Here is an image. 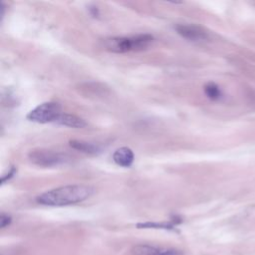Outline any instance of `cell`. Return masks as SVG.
I'll return each mask as SVG.
<instances>
[{"instance_id":"cell-1","label":"cell","mask_w":255,"mask_h":255,"mask_svg":"<svg viewBox=\"0 0 255 255\" xmlns=\"http://www.w3.org/2000/svg\"><path fill=\"white\" fill-rule=\"evenodd\" d=\"M94 192L91 186L84 184H72L60 186L40 194L36 199L42 205L66 206L79 203L89 198Z\"/></svg>"},{"instance_id":"cell-2","label":"cell","mask_w":255,"mask_h":255,"mask_svg":"<svg viewBox=\"0 0 255 255\" xmlns=\"http://www.w3.org/2000/svg\"><path fill=\"white\" fill-rule=\"evenodd\" d=\"M153 40V36L149 34H139L131 37H113L104 40V48L113 53L138 52L147 49Z\"/></svg>"},{"instance_id":"cell-3","label":"cell","mask_w":255,"mask_h":255,"mask_svg":"<svg viewBox=\"0 0 255 255\" xmlns=\"http://www.w3.org/2000/svg\"><path fill=\"white\" fill-rule=\"evenodd\" d=\"M29 159L36 165L43 167H52L69 162L71 160V157L67 153L38 148L33 149L29 152Z\"/></svg>"},{"instance_id":"cell-4","label":"cell","mask_w":255,"mask_h":255,"mask_svg":"<svg viewBox=\"0 0 255 255\" xmlns=\"http://www.w3.org/2000/svg\"><path fill=\"white\" fill-rule=\"evenodd\" d=\"M62 114V108L59 103L56 102H46L40 104L35 109L29 112L27 119L35 123H51L56 122L60 115Z\"/></svg>"},{"instance_id":"cell-5","label":"cell","mask_w":255,"mask_h":255,"mask_svg":"<svg viewBox=\"0 0 255 255\" xmlns=\"http://www.w3.org/2000/svg\"><path fill=\"white\" fill-rule=\"evenodd\" d=\"M134 255H183L181 250L148 244H139L132 248Z\"/></svg>"},{"instance_id":"cell-6","label":"cell","mask_w":255,"mask_h":255,"mask_svg":"<svg viewBox=\"0 0 255 255\" xmlns=\"http://www.w3.org/2000/svg\"><path fill=\"white\" fill-rule=\"evenodd\" d=\"M175 30L182 38L189 41H201L207 39L208 37L206 31L196 25L179 24L175 26Z\"/></svg>"},{"instance_id":"cell-7","label":"cell","mask_w":255,"mask_h":255,"mask_svg":"<svg viewBox=\"0 0 255 255\" xmlns=\"http://www.w3.org/2000/svg\"><path fill=\"white\" fill-rule=\"evenodd\" d=\"M114 161L123 167H129L133 163L134 154L133 151L127 146L118 148L113 154Z\"/></svg>"},{"instance_id":"cell-8","label":"cell","mask_w":255,"mask_h":255,"mask_svg":"<svg viewBox=\"0 0 255 255\" xmlns=\"http://www.w3.org/2000/svg\"><path fill=\"white\" fill-rule=\"evenodd\" d=\"M57 124L63 125L70 128H82L87 126V123L80 117L71 115V114H61L58 120L56 121Z\"/></svg>"},{"instance_id":"cell-9","label":"cell","mask_w":255,"mask_h":255,"mask_svg":"<svg viewBox=\"0 0 255 255\" xmlns=\"http://www.w3.org/2000/svg\"><path fill=\"white\" fill-rule=\"evenodd\" d=\"M70 146L74 149H77L79 151H82L88 154H96L100 151L98 146L83 140H76V139L70 140Z\"/></svg>"},{"instance_id":"cell-10","label":"cell","mask_w":255,"mask_h":255,"mask_svg":"<svg viewBox=\"0 0 255 255\" xmlns=\"http://www.w3.org/2000/svg\"><path fill=\"white\" fill-rule=\"evenodd\" d=\"M204 93L207 96V98L213 101L220 99L222 96L220 88L218 87V85H216L213 82H209L204 86Z\"/></svg>"},{"instance_id":"cell-11","label":"cell","mask_w":255,"mask_h":255,"mask_svg":"<svg viewBox=\"0 0 255 255\" xmlns=\"http://www.w3.org/2000/svg\"><path fill=\"white\" fill-rule=\"evenodd\" d=\"M12 221V218L10 215L5 214V213H1L0 215V227L4 228L6 226H8Z\"/></svg>"},{"instance_id":"cell-12","label":"cell","mask_w":255,"mask_h":255,"mask_svg":"<svg viewBox=\"0 0 255 255\" xmlns=\"http://www.w3.org/2000/svg\"><path fill=\"white\" fill-rule=\"evenodd\" d=\"M16 171H17V169H16V167H14V166H12L11 168H10V170L8 171V173H6V174H4L3 176H2V179H1V183L2 184H4L7 180H9L10 178H12L15 174H16Z\"/></svg>"}]
</instances>
